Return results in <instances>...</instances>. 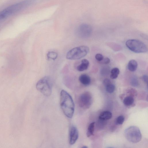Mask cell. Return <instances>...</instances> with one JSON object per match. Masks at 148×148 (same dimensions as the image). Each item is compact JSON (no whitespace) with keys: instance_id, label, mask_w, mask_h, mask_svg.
Returning <instances> with one entry per match:
<instances>
[{"instance_id":"obj_20","label":"cell","mask_w":148,"mask_h":148,"mask_svg":"<svg viewBox=\"0 0 148 148\" xmlns=\"http://www.w3.org/2000/svg\"><path fill=\"white\" fill-rule=\"evenodd\" d=\"M125 120V118L123 115H120L116 118V124L121 125L123 123Z\"/></svg>"},{"instance_id":"obj_6","label":"cell","mask_w":148,"mask_h":148,"mask_svg":"<svg viewBox=\"0 0 148 148\" xmlns=\"http://www.w3.org/2000/svg\"><path fill=\"white\" fill-rule=\"evenodd\" d=\"M125 137L127 140L131 143H136L139 142L142 138L139 129L135 126H131L125 130Z\"/></svg>"},{"instance_id":"obj_12","label":"cell","mask_w":148,"mask_h":148,"mask_svg":"<svg viewBox=\"0 0 148 148\" xmlns=\"http://www.w3.org/2000/svg\"><path fill=\"white\" fill-rule=\"evenodd\" d=\"M138 66L137 61L133 59L130 60L128 64L127 67L128 70L131 72H134L136 70Z\"/></svg>"},{"instance_id":"obj_19","label":"cell","mask_w":148,"mask_h":148,"mask_svg":"<svg viewBox=\"0 0 148 148\" xmlns=\"http://www.w3.org/2000/svg\"><path fill=\"white\" fill-rule=\"evenodd\" d=\"M105 86L106 91L109 93H112L114 92L115 89L114 85L112 83L108 84Z\"/></svg>"},{"instance_id":"obj_17","label":"cell","mask_w":148,"mask_h":148,"mask_svg":"<svg viewBox=\"0 0 148 148\" xmlns=\"http://www.w3.org/2000/svg\"><path fill=\"white\" fill-rule=\"evenodd\" d=\"M48 59L52 60H53L56 59L58 57V53L53 51H50L48 52L47 54Z\"/></svg>"},{"instance_id":"obj_21","label":"cell","mask_w":148,"mask_h":148,"mask_svg":"<svg viewBox=\"0 0 148 148\" xmlns=\"http://www.w3.org/2000/svg\"><path fill=\"white\" fill-rule=\"evenodd\" d=\"M110 59L108 57L104 58L101 61L99 62V63L103 64H107L110 63Z\"/></svg>"},{"instance_id":"obj_22","label":"cell","mask_w":148,"mask_h":148,"mask_svg":"<svg viewBox=\"0 0 148 148\" xmlns=\"http://www.w3.org/2000/svg\"><path fill=\"white\" fill-rule=\"evenodd\" d=\"M103 58V56L100 53H97L95 56V59L99 62L101 61Z\"/></svg>"},{"instance_id":"obj_25","label":"cell","mask_w":148,"mask_h":148,"mask_svg":"<svg viewBox=\"0 0 148 148\" xmlns=\"http://www.w3.org/2000/svg\"><path fill=\"white\" fill-rule=\"evenodd\" d=\"M82 147L83 148H87V147L86 146H84Z\"/></svg>"},{"instance_id":"obj_10","label":"cell","mask_w":148,"mask_h":148,"mask_svg":"<svg viewBox=\"0 0 148 148\" xmlns=\"http://www.w3.org/2000/svg\"><path fill=\"white\" fill-rule=\"evenodd\" d=\"M79 80L80 82L85 86L89 85L91 82L90 77L86 74H82L79 77Z\"/></svg>"},{"instance_id":"obj_7","label":"cell","mask_w":148,"mask_h":148,"mask_svg":"<svg viewBox=\"0 0 148 148\" xmlns=\"http://www.w3.org/2000/svg\"><path fill=\"white\" fill-rule=\"evenodd\" d=\"M92 102V97L90 93L85 92L79 96L78 99L79 106L84 109H88L91 106Z\"/></svg>"},{"instance_id":"obj_23","label":"cell","mask_w":148,"mask_h":148,"mask_svg":"<svg viewBox=\"0 0 148 148\" xmlns=\"http://www.w3.org/2000/svg\"><path fill=\"white\" fill-rule=\"evenodd\" d=\"M111 83V82L110 80L107 78L105 79L103 81V84L105 86Z\"/></svg>"},{"instance_id":"obj_11","label":"cell","mask_w":148,"mask_h":148,"mask_svg":"<svg viewBox=\"0 0 148 148\" xmlns=\"http://www.w3.org/2000/svg\"><path fill=\"white\" fill-rule=\"evenodd\" d=\"M89 64V61L86 59H82L81 64L77 68V70L79 71H82L87 70Z\"/></svg>"},{"instance_id":"obj_16","label":"cell","mask_w":148,"mask_h":148,"mask_svg":"<svg viewBox=\"0 0 148 148\" xmlns=\"http://www.w3.org/2000/svg\"><path fill=\"white\" fill-rule=\"evenodd\" d=\"M120 73V70L119 68L115 67L111 70L110 77L112 79H116L118 77Z\"/></svg>"},{"instance_id":"obj_8","label":"cell","mask_w":148,"mask_h":148,"mask_svg":"<svg viewBox=\"0 0 148 148\" xmlns=\"http://www.w3.org/2000/svg\"><path fill=\"white\" fill-rule=\"evenodd\" d=\"M92 31V28L90 25L87 24L83 23L78 26L77 33L79 37L86 38L90 36Z\"/></svg>"},{"instance_id":"obj_24","label":"cell","mask_w":148,"mask_h":148,"mask_svg":"<svg viewBox=\"0 0 148 148\" xmlns=\"http://www.w3.org/2000/svg\"><path fill=\"white\" fill-rule=\"evenodd\" d=\"M142 79L144 82L146 83H147L148 82V76L147 75H143Z\"/></svg>"},{"instance_id":"obj_2","label":"cell","mask_w":148,"mask_h":148,"mask_svg":"<svg viewBox=\"0 0 148 148\" xmlns=\"http://www.w3.org/2000/svg\"><path fill=\"white\" fill-rule=\"evenodd\" d=\"M35 0H26L11 5L0 12V19H3L33 3Z\"/></svg>"},{"instance_id":"obj_15","label":"cell","mask_w":148,"mask_h":148,"mask_svg":"<svg viewBox=\"0 0 148 148\" xmlns=\"http://www.w3.org/2000/svg\"><path fill=\"white\" fill-rule=\"evenodd\" d=\"M134 101L133 97L131 96H128L125 98L123 101V103L125 106H130L133 104Z\"/></svg>"},{"instance_id":"obj_13","label":"cell","mask_w":148,"mask_h":148,"mask_svg":"<svg viewBox=\"0 0 148 148\" xmlns=\"http://www.w3.org/2000/svg\"><path fill=\"white\" fill-rule=\"evenodd\" d=\"M112 114L111 112L108 111L102 112L100 114L99 119L104 120H107L111 118Z\"/></svg>"},{"instance_id":"obj_4","label":"cell","mask_w":148,"mask_h":148,"mask_svg":"<svg viewBox=\"0 0 148 148\" xmlns=\"http://www.w3.org/2000/svg\"><path fill=\"white\" fill-rule=\"evenodd\" d=\"M89 51V47L86 46L82 45L75 47L67 52L66 58L70 60L79 59L86 56Z\"/></svg>"},{"instance_id":"obj_5","label":"cell","mask_w":148,"mask_h":148,"mask_svg":"<svg viewBox=\"0 0 148 148\" xmlns=\"http://www.w3.org/2000/svg\"><path fill=\"white\" fill-rule=\"evenodd\" d=\"M125 44L129 49L135 53H144L147 52L148 51L147 45L143 42L138 40H128L126 41Z\"/></svg>"},{"instance_id":"obj_3","label":"cell","mask_w":148,"mask_h":148,"mask_svg":"<svg viewBox=\"0 0 148 148\" xmlns=\"http://www.w3.org/2000/svg\"><path fill=\"white\" fill-rule=\"evenodd\" d=\"M53 81L51 77L45 76L37 82L36 87L37 90L44 95L49 96L52 93Z\"/></svg>"},{"instance_id":"obj_9","label":"cell","mask_w":148,"mask_h":148,"mask_svg":"<svg viewBox=\"0 0 148 148\" xmlns=\"http://www.w3.org/2000/svg\"><path fill=\"white\" fill-rule=\"evenodd\" d=\"M79 136V133L77 128L74 125H72L70 128L69 131V144L73 145L74 144Z\"/></svg>"},{"instance_id":"obj_14","label":"cell","mask_w":148,"mask_h":148,"mask_svg":"<svg viewBox=\"0 0 148 148\" xmlns=\"http://www.w3.org/2000/svg\"><path fill=\"white\" fill-rule=\"evenodd\" d=\"M95 124L94 122H92L90 124L88 127L86 133L87 136L88 137L94 135Z\"/></svg>"},{"instance_id":"obj_1","label":"cell","mask_w":148,"mask_h":148,"mask_svg":"<svg viewBox=\"0 0 148 148\" xmlns=\"http://www.w3.org/2000/svg\"><path fill=\"white\" fill-rule=\"evenodd\" d=\"M60 105L65 115L68 118H72L74 112V103L71 96L64 90H62L60 92Z\"/></svg>"},{"instance_id":"obj_18","label":"cell","mask_w":148,"mask_h":148,"mask_svg":"<svg viewBox=\"0 0 148 148\" xmlns=\"http://www.w3.org/2000/svg\"><path fill=\"white\" fill-rule=\"evenodd\" d=\"M130 83L133 86L136 87L138 86L139 83L137 77L135 75L132 76L130 79Z\"/></svg>"}]
</instances>
